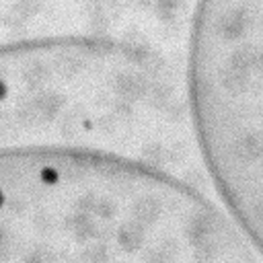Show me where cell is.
<instances>
[{
    "label": "cell",
    "mask_w": 263,
    "mask_h": 263,
    "mask_svg": "<svg viewBox=\"0 0 263 263\" xmlns=\"http://www.w3.org/2000/svg\"><path fill=\"white\" fill-rule=\"evenodd\" d=\"M14 247H16V242H14V238L10 236V232H8L4 226H0V259H2V261L8 259V257L12 255V251H14Z\"/></svg>",
    "instance_id": "obj_1"
}]
</instances>
